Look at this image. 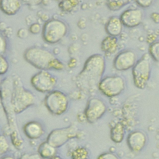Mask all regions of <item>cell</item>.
Listing matches in <instances>:
<instances>
[{
	"mask_svg": "<svg viewBox=\"0 0 159 159\" xmlns=\"http://www.w3.org/2000/svg\"><path fill=\"white\" fill-rule=\"evenodd\" d=\"M106 69L104 57L99 53L87 58L84 66L76 76L77 86L85 92H93L98 89Z\"/></svg>",
	"mask_w": 159,
	"mask_h": 159,
	"instance_id": "cell-1",
	"label": "cell"
},
{
	"mask_svg": "<svg viewBox=\"0 0 159 159\" xmlns=\"http://www.w3.org/2000/svg\"><path fill=\"white\" fill-rule=\"evenodd\" d=\"M24 60L40 70H62L64 64L49 50L37 46L27 48L24 52Z\"/></svg>",
	"mask_w": 159,
	"mask_h": 159,
	"instance_id": "cell-2",
	"label": "cell"
},
{
	"mask_svg": "<svg viewBox=\"0 0 159 159\" xmlns=\"http://www.w3.org/2000/svg\"><path fill=\"white\" fill-rule=\"evenodd\" d=\"M35 98L33 93L26 89L17 80L13 81V89L11 99L12 110L16 114H19L33 105Z\"/></svg>",
	"mask_w": 159,
	"mask_h": 159,
	"instance_id": "cell-3",
	"label": "cell"
},
{
	"mask_svg": "<svg viewBox=\"0 0 159 159\" xmlns=\"http://www.w3.org/2000/svg\"><path fill=\"white\" fill-rule=\"evenodd\" d=\"M152 60L149 54L145 53L132 68L133 82L137 88L143 89L146 87L150 78Z\"/></svg>",
	"mask_w": 159,
	"mask_h": 159,
	"instance_id": "cell-4",
	"label": "cell"
},
{
	"mask_svg": "<svg viewBox=\"0 0 159 159\" xmlns=\"http://www.w3.org/2000/svg\"><path fill=\"white\" fill-rule=\"evenodd\" d=\"M42 37L49 43L55 44L61 41L68 32L66 24L58 19H50L46 21L42 27Z\"/></svg>",
	"mask_w": 159,
	"mask_h": 159,
	"instance_id": "cell-5",
	"label": "cell"
},
{
	"mask_svg": "<svg viewBox=\"0 0 159 159\" xmlns=\"http://www.w3.org/2000/svg\"><path fill=\"white\" fill-rule=\"evenodd\" d=\"M69 99L67 96L59 90H53L46 95L44 105L53 115L60 116L68 109Z\"/></svg>",
	"mask_w": 159,
	"mask_h": 159,
	"instance_id": "cell-6",
	"label": "cell"
},
{
	"mask_svg": "<svg viewBox=\"0 0 159 159\" xmlns=\"http://www.w3.org/2000/svg\"><path fill=\"white\" fill-rule=\"evenodd\" d=\"M125 84L124 78L118 75H111L102 78L98 89L107 97H115L122 93L125 89Z\"/></svg>",
	"mask_w": 159,
	"mask_h": 159,
	"instance_id": "cell-7",
	"label": "cell"
},
{
	"mask_svg": "<svg viewBox=\"0 0 159 159\" xmlns=\"http://www.w3.org/2000/svg\"><path fill=\"white\" fill-rule=\"evenodd\" d=\"M57 80L48 70H40L30 78L32 87L40 93H49L56 86Z\"/></svg>",
	"mask_w": 159,
	"mask_h": 159,
	"instance_id": "cell-8",
	"label": "cell"
},
{
	"mask_svg": "<svg viewBox=\"0 0 159 159\" xmlns=\"http://www.w3.org/2000/svg\"><path fill=\"white\" fill-rule=\"evenodd\" d=\"M77 135V129L70 125L66 127L56 129L48 134L47 141L55 148L64 145L69 140L75 138Z\"/></svg>",
	"mask_w": 159,
	"mask_h": 159,
	"instance_id": "cell-9",
	"label": "cell"
},
{
	"mask_svg": "<svg viewBox=\"0 0 159 159\" xmlns=\"http://www.w3.org/2000/svg\"><path fill=\"white\" fill-rule=\"evenodd\" d=\"M106 106L103 101L98 98H90L84 109V116L86 120L93 124L100 119L106 111Z\"/></svg>",
	"mask_w": 159,
	"mask_h": 159,
	"instance_id": "cell-10",
	"label": "cell"
},
{
	"mask_svg": "<svg viewBox=\"0 0 159 159\" xmlns=\"http://www.w3.org/2000/svg\"><path fill=\"white\" fill-rule=\"evenodd\" d=\"M137 61V55L133 50H124L116 55L113 61V66L117 71H127L132 68Z\"/></svg>",
	"mask_w": 159,
	"mask_h": 159,
	"instance_id": "cell-11",
	"label": "cell"
},
{
	"mask_svg": "<svg viewBox=\"0 0 159 159\" xmlns=\"http://www.w3.org/2000/svg\"><path fill=\"white\" fill-rule=\"evenodd\" d=\"M143 14L139 8H130L123 11L120 19L124 26L133 28L140 25L143 20Z\"/></svg>",
	"mask_w": 159,
	"mask_h": 159,
	"instance_id": "cell-12",
	"label": "cell"
},
{
	"mask_svg": "<svg viewBox=\"0 0 159 159\" xmlns=\"http://www.w3.org/2000/svg\"><path fill=\"white\" fill-rule=\"evenodd\" d=\"M146 143L147 136L144 132L140 130L131 132L127 138V146L134 152H140L145 146Z\"/></svg>",
	"mask_w": 159,
	"mask_h": 159,
	"instance_id": "cell-13",
	"label": "cell"
},
{
	"mask_svg": "<svg viewBox=\"0 0 159 159\" xmlns=\"http://www.w3.org/2000/svg\"><path fill=\"white\" fill-rule=\"evenodd\" d=\"M23 131L27 137L30 139H37L44 134L42 125L35 120L27 122L23 127Z\"/></svg>",
	"mask_w": 159,
	"mask_h": 159,
	"instance_id": "cell-14",
	"label": "cell"
},
{
	"mask_svg": "<svg viewBox=\"0 0 159 159\" xmlns=\"http://www.w3.org/2000/svg\"><path fill=\"white\" fill-rule=\"evenodd\" d=\"M123 26L120 17L114 16L109 17L106 22L105 30L108 35L117 37L121 34Z\"/></svg>",
	"mask_w": 159,
	"mask_h": 159,
	"instance_id": "cell-15",
	"label": "cell"
},
{
	"mask_svg": "<svg viewBox=\"0 0 159 159\" xmlns=\"http://www.w3.org/2000/svg\"><path fill=\"white\" fill-rule=\"evenodd\" d=\"M20 0H0V10L6 15L16 14L22 7Z\"/></svg>",
	"mask_w": 159,
	"mask_h": 159,
	"instance_id": "cell-16",
	"label": "cell"
},
{
	"mask_svg": "<svg viewBox=\"0 0 159 159\" xmlns=\"http://www.w3.org/2000/svg\"><path fill=\"white\" fill-rule=\"evenodd\" d=\"M119 48L118 39L116 37L110 35L106 36L103 39L101 43V49L107 55L114 54Z\"/></svg>",
	"mask_w": 159,
	"mask_h": 159,
	"instance_id": "cell-17",
	"label": "cell"
},
{
	"mask_svg": "<svg viewBox=\"0 0 159 159\" xmlns=\"http://www.w3.org/2000/svg\"><path fill=\"white\" fill-rule=\"evenodd\" d=\"M124 125L120 122L116 123L110 130V138L114 143H121L124 140Z\"/></svg>",
	"mask_w": 159,
	"mask_h": 159,
	"instance_id": "cell-18",
	"label": "cell"
},
{
	"mask_svg": "<svg viewBox=\"0 0 159 159\" xmlns=\"http://www.w3.org/2000/svg\"><path fill=\"white\" fill-rule=\"evenodd\" d=\"M56 148L47 141L40 144L37 149V153L43 159H48L55 155Z\"/></svg>",
	"mask_w": 159,
	"mask_h": 159,
	"instance_id": "cell-19",
	"label": "cell"
},
{
	"mask_svg": "<svg viewBox=\"0 0 159 159\" xmlns=\"http://www.w3.org/2000/svg\"><path fill=\"white\" fill-rule=\"evenodd\" d=\"M80 4L79 0H61L58 3V7L63 12H71Z\"/></svg>",
	"mask_w": 159,
	"mask_h": 159,
	"instance_id": "cell-20",
	"label": "cell"
},
{
	"mask_svg": "<svg viewBox=\"0 0 159 159\" xmlns=\"http://www.w3.org/2000/svg\"><path fill=\"white\" fill-rule=\"evenodd\" d=\"M131 1L132 0H106V4L110 11H117Z\"/></svg>",
	"mask_w": 159,
	"mask_h": 159,
	"instance_id": "cell-21",
	"label": "cell"
},
{
	"mask_svg": "<svg viewBox=\"0 0 159 159\" xmlns=\"http://www.w3.org/2000/svg\"><path fill=\"white\" fill-rule=\"evenodd\" d=\"M151 58L159 62V40L152 42L148 47V53Z\"/></svg>",
	"mask_w": 159,
	"mask_h": 159,
	"instance_id": "cell-22",
	"label": "cell"
},
{
	"mask_svg": "<svg viewBox=\"0 0 159 159\" xmlns=\"http://www.w3.org/2000/svg\"><path fill=\"white\" fill-rule=\"evenodd\" d=\"M9 149L7 139L4 135H0V155L5 154Z\"/></svg>",
	"mask_w": 159,
	"mask_h": 159,
	"instance_id": "cell-23",
	"label": "cell"
},
{
	"mask_svg": "<svg viewBox=\"0 0 159 159\" xmlns=\"http://www.w3.org/2000/svg\"><path fill=\"white\" fill-rule=\"evenodd\" d=\"M9 67V64L6 58L3 55H0V75H3L7 73Z\"/></svg>",
	"mask_w": 159,
	"mask_h": 159,
	"instance_id": "cell-24",
	"label": "cell"
},
{
	"mask_svg": "<svg viewBox=\"0 0 159 159\" xmlns=\"http://www.w3.org/2000/svg\"><path fill=\"white\" fill-rule=\"evenodd\" d=\"M7 40L4 35L0 32V55H4L7 50Z\"/></svg>",
	"mask_w": 159,
	"mask_h": 159,
	"instance_id": "cell-25",
	"label": "cell"
},
{
	"mask_svg": "<svg viewBox=\"0 0 159 159\" xmlns=\"http://www.w3.org/2000/svg\"><path fill=\"white\" fill-rule=\"evenodd\" d=\"M42 27L41 25L37 22L32 24L29 26V32L34 35H36V34L40 33V32H42Z\"/></svg>",
	"mask_w": 159,
	"mask_h": 159,
	"instance_id": "cell-26",
	"label": "cell"
},
{
	"mask_svg": "<svg viewBox=\"0 0 159 159\" xmlns=\"http://www.w3.org/2000/svg\"><path fill=\"white\" fill-rule=\"evenodd\" d=\"M96 159H119V157L112 152H104L100 154Z\"/></svg>",
	"mask_w": 159,
	"mask_h": 159,
	"instance_id": "cell-27",
	"label": "cell"
},
{
	"mask_svg": "<svg viewBox=\"0 0 159 159\" xmlns=\"http://www.w3.org/2000/svg\"><path fill=\"white\" fill-rule=\"evenodd\" d=\"M140 7L142 8H147L150 7L153 2L154 0H134Z\"/></svg>",
	"mask_w": 159,
	"mask_h": 159,
	"instance_id": "cell-28",
	"label": "cell"
},
{
	"mask_svg": "<svg viewBox=\"0 0 159 159\" xmlns=\"http://www.w3.org/2000/svg\"><path fill=\"white\" fill-rule=\"evenodd\" d=\"M19 159H43L38 153H25L22 154Z\"/></svg>",
	"mask_w": 159,
	"mask_h": 159,
	"instance_id": "cell-29",
	"label": "cell"
},
{
	"mask_svg": "<svg viewBox=\"0 0 159 159\" xmlns=\"http://www.w3.org/2000/svg\"><path fill=\"white\" fill-rule=\"evenodd\" d=\"M22 3L28 6H39L43 2L44 0H20Z\"/></svg>",
	"mask_w": 159,
	"mask_h": 159,
	"instance_id": "cell-30",
	"label": "cell"
},
{
	"mask_svg": "<svg viewBox=\"0 0 159 159\" xmlns=\"http://www.w3.org/2000/svg\"><path fill=\"white\" fill-rule=\"evenodd\" d=\"M0 159H16L14 157L10 156V155H6L1 157Z\"/></svg>",
	"mask_w": 159,
	"mask_h": 159,
	"instance_id": "cell-31",
	"label": "cell"
},
{
	"mask_svg": "<svg viewBox=\"0 0 159 159\" xmlns=\"http://www.w3.org/2000/svg\"><path fill=\"white\" fill-rule=\"evenodd\" d=\"M48 159H63V158H61V157H59V156H56V155H55V156H53V157H51V158H48Z\"/></svg>",
	"mask_w": 159,
	"mask_h": 159,
	"instance_id": "cell-32",
	"label": "cell"
},
{
	"mask_svg": "<svg viewBox=\"0 0 159 159\" xmlns=\"http://www.w3.org/2000/svg\"><path fill=\"white\" fill-rule=\"evenodd\" d=\"M1 83H2V80H1V75H0V88L1 86Z\"/></svg>",
	"mask_w": 159,
	"mask_h": 159,
	"instance_id": "cell-33",
	"label": "cell"
}]
</instances>
